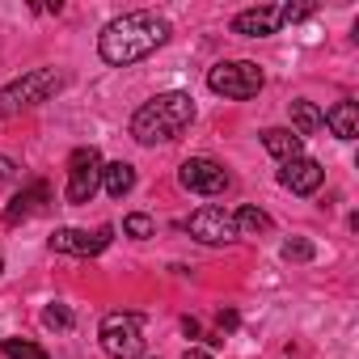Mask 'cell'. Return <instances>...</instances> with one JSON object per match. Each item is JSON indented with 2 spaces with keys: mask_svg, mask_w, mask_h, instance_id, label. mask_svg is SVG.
<instances>
[{
  "mask_svg": "<svg viewBox=\"0 0 359 359\" xmlns=\"http://www.w3.org/2000/svg\"><path fill=\"white\" fill-rule=\"evenodd\" d=\"M110 224H102L97 233H89V229H55L51 233V250L55 254H76V258H93V254H102L106 245H110Z\"/></svg>",
  "mask_w": 359,
  "mask_h": 359,
  "instance_id": "10",
  "label": "cell"
},
{
  "mask_svg": "<svg viewBox=\"0 0 359 359\" xmlns=\"http://www.w3.org/2000/svg\"><path fill=\"white\" fill-rule=\"evenodd\" d=\"M152 229H156V224H152V216H144V212H131V216L123 220V233H127L131 241H148Z\"/></svg>",
  "mask_w": 359,
  "mask_h": 359,
  "instance_id": "20",
  "label": "cell"
},
{
  "mask_svg": "<svg viewBox=\"0 0 359 359\" xmlns=\"http://www.w3.org/2000/svg\"><path fill=\"white\" fill-rule=\"evenodd\" d=\"M165 43H169V22L161 13L135 9V13L106 22V30L97 34V55L110 68H131V64L148 60L152 51H161Z\"/></svg>",
  "mask_w": 359,
  "mask_h": 359,
  "instance_id": "1",
  "label": "cell"
},
{
  "mask_svg": "<svg viewBox=\"0 0 359 359\" xmlns=\"http://www.w3.org/2000/svg\"><path fill=\"white\" fill-rule=\"evenodd\" d=\"M47 203H51V187H47V182H30V187H22V191L9 199V208H5V224L13 229V224L39 216Z\"/></svg>",
  "mask_w": 359,
  "mask_h": 359,
  "instance_id": "12",
  "label": "cell"
},
{
  "mask_svg": "<svg viewBox=\"0 0 359 359\" xmlns=\"http://www.w3.org/2000/svg\"><path fill=\"white\" fill-rule=\"evenodd\" d=\"M182 334H187V338L195 342V338H203V325H199L195 317H182Z\"/></svg>",
  "mask_w": 359,
  "mask_h": 359,
  "instance_id": "23",
  "label": "cell"
},
{
  "mask_svg": "<svg viewBox=\"0 0 359 359\" xmlns=\"http://www.w3.org/2000/svg\"><path fill=\"white\" fill-rule=\"evenodd\" d=\"M60 89H64V72H55V68H30L26 76H18V81H9L5 89H0V118L22 114L30 106H43Z\"/></svg>",
  "mask_w": 359,
  "mask_h": 359,
  "instance_id": "3",
  "label": "cell"
},
{
  "mask_svg": "<svg viewBox=\"0 0 359 359\" xmlns=\"http://www.w3.org/2000/svg\"><path fill=\"white\" fill-rule=\"evenodd\" d=\"M43 325H47V330H72V325H76V313H72L68 304H47V309H43Z\"/></svg>",
  "mask_w": 359,
  "mask_h": 359,
  "instance_id": "19",
  "label": "cell"
},
{
  "mask_svg": "<svg viewBox=\"0 0 359 359\" xmlns=\"http://www.w3.org/2000/svg\"><path fill=\"white\" fill-rule=\"evenodd\" d=\"M0 275H5V254H0Z\"/></svg>",
  "mask_w": 359,
  "mask_h": 359,
  "instance_id": "26",
  "label": "cell"
},
{
  "mask_svg": "<svg viewBox=\"0 0 359 359\" xmlns=\"http://www.w3.org/2000/svg\"><path fill=\"white\" fill-rule=\"evenodd\" d=\"M177 182H182V191H191V195L212 199V195L229 191V169L220 161H212V156H191V161H182V169H177Z\"/></svg>",
  "mask_w": 359,
  "mask_h": 359,
  "instance_id": "7",
  "label": "cell"
},
{
  "mask_svg": "<svg viewBox=\"0 0 359 359\" xmlns=\"http://www.w3.org/2000/svg\"><path fill=\"white\" fill-rule=\"evenodd\" d=\"M182 359H216V355H208V351H199V346H187V355Z\"/></svg>",
  "mask_w": 359,
  "mask_h": 359,
  "instance_id": "25",
  "label": "cell"
},
{
  "mask_svg": "<svg viewBox=\"0 0 359 359\" xmlns=\"http://www.w3.org/2000/svg\"><path fill=\"white\" fill-rule=\"evenodd\" d=\"M0 346H5L9 359H51V355H47L39 342H30V338H5Z\"/></svg>",
  "mask_w": 359,
  "mask_h": 359,
  "instance_id": "18",
  "label": "cell"
},
{
  "mask_svg": "<svg viewBox=\"0 0 359 359\" xmlns=\"http://www.w3.org/2000/svg\"><path fill=\"white\" fill-rule=\"evenodd\" d=\"M187 233H191L195 241H203V245H229V241H237L233 212H224V208H216V203H208V208L191 212Z\"/></svg>",
  "mask_w": 359,
  "mask_h": 359,
  "instance_id": "8",
  "label": "cell"
},
{
  "mask_svg": "<svg viewBox=\"0 0 359 359\" xmlns=\"http://www.w3.org/2000/svg\"><path fill=\"white\" fill-rule=\"evenodd\" d=\"M321 127H330L338 140H355V135H359V106H355V102H334V106L321 114Z\"/></svg>",
  "mask_w": 359,
  "mask_h": 359,
  "instance_id": "14",
  "label": "cell"
},
{
  "mask_svg": "<svg viewBox=\"0 0 359 359\" xmlns=\"http://www.w3.org/2000/svg\"><path fill=\"white\" fill-rule=\"evenodd\" d=\"M97 187H102V152H97L93 144H85V148H76V152L68 156V187H64V199H68L72 208H81V203H89V199L97 195Z\"/></svg>",
  "mask_w": 359,
  "mask_h": 359,
  "instance_id": "6",
  "label": "cell"
},
{
  "mask_svg": "<svg viewBox=\"0 0 359 359\" xmlns=\"http://www.w3.org/2000/svg\"><path fill=\"white\" fill-rule=\"evenodd\" d=\"M321 182H325V169H321V161H313V156L283 161V169H279V187L292 191V195H317Z\"/></svg>",
  "mask_w": 359,
  "mask_h": 359,
  "instance_id": "11",
  "label": "cell"
},
{
  "mask_svg": "<svg viewBox=\"0 0 359 359\" xmlns=\"http://www.w3.org/2000/svg\"><path fill=\"white\" fill-rule=\"evenodd\" d=\"M262 85H266V72L254 60H220L208 72V89L224 102H250L262 93Z\"/></svg>",
  "mask_w": 359,
  "mask_h": 359,
  "instance_id": "4",
  "label": "cell"
},
{
  "mask_svg": "<svg viewBox=\"0 0 359 359\" xmlns=\"http://www.w3.org/2000/svg\"><path fill=\"white\" fill-rule=\"evenodd\" d=\"M283 26H287L283 5H254V9H241L233 18V34H241V39H271Z\"/></svg>",
  "mask_w": 359,
  "mask_h": 359,
  "instance_id": "9",
  "label": "cell"
},
{
  "mask_svg": "<svg viewBox=\"0 0 359 359\" xmlns=\"http://www.w3.org/2000/svg\"><path fill=\"white\" fill-rule=\"evenodd\" d=\"M102 191H106L110 199H127V195L135 191V165H127V161L102 165Z\"/></svg>",
  "mask_w": 359,
  "mask_h": 359,
  "instance_id": "15",
  "label": "cell"
},
{
  "mask_svg": "<svg viewBox=\"0 0 359 359\" xmlns=\"http://www.w3.org/2000/svg\"><path fill=\"white\" fill-rule=\"evenodd\" d=\"M233 224H237V237H258V233H271V216L254 203H245L241 212H233Z\"/></svg>",
  "mask_w": 359,
  "mask_h": 359,
  "instance_id": "16",
  "label": "cell"
},
{
  "mask_svg": "<svg viewBox=\"0 0 359 359\" xmlns=\"http://www.w3.org/2000/svg\"><path fill=\"white\" fill-rule=\"evenodd\" d=\"M18 173H22V169H18V161H13V156H0V182H13Z\"/></svg>",
  "mask_w": 359,
  "mask_h": 359,
  "instance_id": "22",
  "label": "cell"
},
{
  "mask_svg": "<svg viewBox=\"0 0 359 359\" xmlns=\"http://www.w3.org/2000/svg\"><path fill=\"white\" fill-rule=\"evenodd\" d=\"M191 123H195V97L182 93V89H169V93L148 97L131 114V140L144 144V148H156V144L177 140Z\"/></svg>",
  "mask_w": 359,
  "mask_h": 359,
  "instance_id": "2",
  "label": "cell"
},
{
  "mask_svg": "<svg viewBox=\"0 0 359 359\" xmlns=\"http://www.w3.org/2000/svg\"><path fill=\"white\" fill-rule=\"evenodd\" d=\"M292 131L304 140V135H317L321 131V110L313 102H292Z\"/></svg>",
  "mask_w": 359,
  "mask_h": 359,
  "instance_id": "17",
  "label": "cell"
},
{
  "mask_svg": "<svg viewBox=\"0 0 359 359\" xmlns=\"http://www.w3.org/2000/svg\"><path fill=\"white\" fill-rule=\"evenodd\" d=\"M216 321H220V330H237V321H241V317H237L233 309H224V313H220Z\"/></svg>",
  "mask_w": 359,
  "mask_h": 359,
  "instance_id": "24",
  "label": "cell"
},
{
  "mask_svg": "<svg viewBox=\"0 0 359 359\" xmlns=\"http://www.w3.org/2000/svg\"><path fill=\"white\" fill-rule=\"evenodd\" d=\"M262 148H266L275 161H296V156H304V140H300L292 127H266V131H262Z\"/></svg>",
  "mask_w": 359,
  "mask_h": 359,
  "instance_id": "13",
  "label": "cell"
},
{
  "mask_svg": "<svg viewBox=\"0 0 359 359\" xmlns=\"http://www.w3.org/2000/svg\"><path fill=\"white\" fill-rule=\"evenodd\" d=\"M97 342L110 359H144V317L140 313H106Z\"/></svg>",
  "mask_w": 359,
  "mask_h": 359,
  "instance_id": "5",
  "label": "cell"
},
{
  "mask_svg": "<svg viewBox=\"0 0 359 359\" xmlns=\"http://www.w3.org/2000/svg\"><path fill=\"white\" fill-rule=\"evenodd\" d=\"M283 258L287 262H313L317 258V245L309 237H292V241H283Z\"/></svg>",
  "mask_w": 359,
  "mask_h": 359,
  "instance_id": "21",
  "label": "cell"
}]
</instances>
